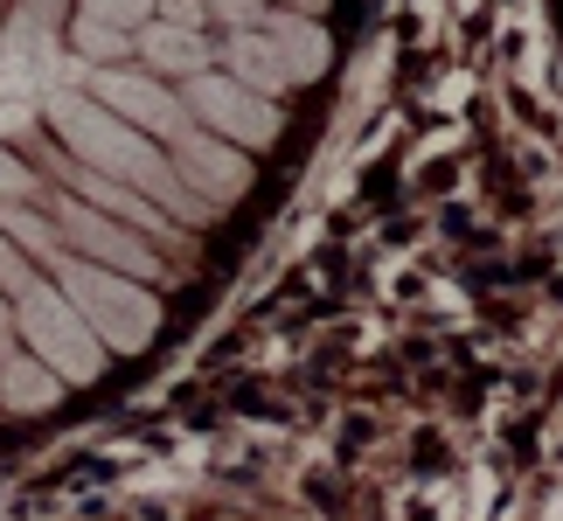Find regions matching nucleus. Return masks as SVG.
Masks as SVG:
<instances>
[{
    "instance_id": "f257e3e1",
    "label": "nucleus",
    "mask_w": 563,
    "mask_h": 521,
    "mask_svg": "<svg viewBox=\"0 0 563 521\" xmlns=\"http://www.w3.org/2000/svg\"><path fill=\"white\" fill-rule=\"evenodd\" d=\"M42 112H49L63 154H77L84 167H98V174H112V181L140 188L161 215H175V223H188V230L209 223V202L181 188V174L167 167L161 146L146 140L140 125H125L119 112H104L91 91H49V104H42Z\"/></svg>"
},
{
    "instance_id": "f03ea898",
    "label": "nucleus",
    "mask_w": 563,
    "mask_h": 521,
    "mask_svg": "<svg viewBox=\"0 0 563 521\" xmlns=\"http://www.w3.org/2000/svg\"><path fill=\"white\" fill-rule=\"evenodd\" d=\"M56 286L84 313V328L104 341V355H140L161 334V299L125 271H104L91 257H56Z\"/></svg>"
},
{
    "instance_id": "7ed1b4c3",
    "label": "nucleus",
    "mask_w": 563,
    "mask_h": 521,
    "mask_svg": "<svg viewBox=\"0 0 563 521\" xmlns=\"http://www.w3.org/2000/svg\"><path fill=\"white\" fill-rule=\"evenodd\" d=\"M14 334H21V347H29L35 362H49L70 389L104 376V341L84 328V313L63 299V286H49V278H35V286L14 299Z\"/></svg>"
},
{
    "instance_id": "20e7f679",
    "label": "nucleus",
    "mask_w": 563,
    "mask_h": 521,
    "mask_svg": "<svg viewBox=\"0 0 563 521\" xmlns=\"http://www.w3.org/2000/svg\"><path fill=\"white\" fill-rule=\"evenodd\" d=\"M181 104H188V119L202 125V133L244 146V154H257V146H272L278 133H286L278 98H257V91H244L236 77H216V70L188 77V98H181Z\"/></svg>"
},
{
    "instance_id": "39448f33",
    "label": "nucleus",
    "mask_w": 563,
    "mask_h": 521,
    "mask_svg": "<svg viewBox=\"0 0 563 521\" xmlns=\"http://www.w3.org/2000/svg\"><path fill=\"white\" fill-rule=\"evenodd\" d=\"M56 236L70 244V257H91V265H104V271H125V278H167V265H161V251L146 244V236L133 230V223H112L104 209H91V202H56Z\"/></svg>"
},
{
    "instance_id": "423d86ee",
    "label": "nucleus",
    "mask_w": 563,
    "mask_h": 521,
    "mask_svg": "<svg viewBox=\"0 0 563 521\" xmlns=\"http://www.w3.org/2000/svg\"><path fill=\"white\" fill-rule=\"evenodd\" d=\"M167 167L181 174V188L188 195H202L209 209H230V202H244L251 195V181H257V167H251V154L244 146H230V140H216V133H202V125H181L175 140H167Z\"/></svg>"
},
{
    "instance_id": "0eeeda50",
    "label": "nucleus",
    "mask_w": 563,
    "mask_h": 521,
    "mask_svg": "<svg viewBox=\"0 0 563 521\" xmlns=\"http://www.w3.org/2000/svg\"><path fill=\"white\" fill-rule=\"evenodd\" d=\"M104 112H119L125 125H140L146 140H175L188 125V104L167 91V84L154 70H133V63H112V70H91V84H84Z\"/></svg>"
},
{
    "instance_id": "6e6552de",
    "label": "nucleus",
    "mask_w": 563,
    "mask_h": 521,
    "mask_svg": "<svg viewBox=\"0 0 563 521\" xmlns=\"http://www.w3.org/2000/svg\"><path fill=\"white\" fill-rule=\"evenodd\" d=\"M49 174H56L63 188H77V202H91V209H104V215H125L140 236H167V215L146 202L140 188H125V181H112V174L84 167L77 154H49Z\"/></svg>"
},
{
    "instance_id": "1a4fd4ad",
    "label": "nucleus",
    "mask_w": 563,
    "mask_h": 521,
    "mask_svg": "<svg viewBox=\"0 0 563 521\" xmlns=\"http://www.w3.org/2000/svg\"><path fill=\"white\" fill-rule=\"evenodd\" d=\"M216 56H223V77H236L257 98H286L292 91V77H286V63H278V49H272L265 29H230Z\"/></svg>"
},
{
    "instance_id": "9d476101",
    "label": "nucleus",
    "mask_w": 563,
    "mask_h": 521,
    "mask_svg": "<svg viewBox=\"0 0 563 521\" xmlns=\"http://www.w3.org/2000/svg\"><path fill=\"white\" fill-rule=\"evenodd\" d=\"M257 29H265L272 35V49H278V63H286V77L292 84H320V77H328V35H320V21L313 14H265V21H257Z\"/></svg>"
},
{
    "instance_id": "9b49d317",
    "label": "nucleus",
    "mask_w": 563,
    "mask_h": 521,
    "mask_svg": "<svg viewBox=\"0 0 563 521\" xmlns=\"http://www.w3.org/2000/svg\"><path fill=\"white\" fill-rule=\"evenodd\" d=\"M133 56L146 63L154 77H202L209 70V42H202V29H167V21H146V29L133 35Z\"/></svg>"
},
{
    "instance_id": "f8f14e48",
    "label": "nucleus",
    "mask_w": 563,
    "mask_h": 521,
    "mask_svg": "<svg viewBox=\"0 0 563 521\" xmlns=\"http://www.w3.org/2000/svg\"><path fill=\"white\" fill-rule=\"evenodd\" d=\"M63 383L49 362H35L29 347H14L8 362H0V410H14V418H42V410H56V397H63Z\"/></svg>"
},
{
    "instance_id": "ddd939ff",
    "label": "nucleus",
    "mask_w": 563,
    "mask_h": 521,
    "mask_svg": "<svg viewBox=\"0 0 563 521\" xmlns=\"http://www.w3.org/2000/svg\"><path fill=\"white\" fill-rule=\"evenodd\" d=\"M0 236H14L21 257H42V265H56V257H63L56 215H35V209H21V202H0Z\"/></svg>"
},
{
    "instance_id": "4468645a",
    "label": "nucleus",
    "mask_w": 563,
    "mask_h": 521,
    "mask_svg": "<svg viewBox=\"0 0 563 521\" xmlns=\"http://www.w3.org/2000/svg\"><path fill=\"white\" fill-rule=\"evenodd\" d=\"M70 49L91 63V70H112V63H125L133 56V35L125 29H112V21H91V14H77L70 21Z\"/></svg>"
},
{
    "instance_id": "2eb2a0df",
    "label": "nucleus",
    "mask_w": 563,
    "mask_h": 521,
    "mask_svg": "<svg viewBox=\"0 0 563 521\" xmlns=\"http://www.w3.org/2000/svg\"><path fill=\"white\" fill-rule=\"evenodd\" d=\"M77 14H91V21H112V29L140 35L146 21H154V0H77Z\"/></svg>"
},
{
    "instance_id": "dca6fc26",
    "label": "nucleus",
    "mask_w": 563,
    "mask_h": 521,
    "mask_svg": "<svg viewBox=\"0 0 563 521\" xmlns=\"http://www.w3.org/2000/svg\"><path fill=\"white\" fill-rule=\"evenodd\" d=\"M29 286H35V257H21V244H14V236H0V292H8V299H21Z\"/></svg>"
},
{
    "instance_id": "f3484780",
    "label": "nucleus",
    "mask_w": 563,
    "mask_h": 521,
    "mask_svg": "<svg viewBox=\"0 0 563 521\" xmlns=\"http://www.w3.org/2000/svg\"><path fill=\"white\" fill-rule=\"evenodd\" d=\"M265 8H272V0H209V14L223 21V29H257Z\"/></svg>"
},
{
    "instance_id": "a211bd4d",
    "label": "nucleus",
    "mask_w": 563,
    "mask_h": 521,
    "mask_svg": "<svg viewBox=\"0 0 563 521\" xmlns=\"http://www.w3.org/2000/svg\"><path fill=\"white\" fill-rule=\"evenodd\" d=\"M209 0H154V21H167V29H202Z\"/></svg>"
},
{
    "instance_id": "6ab92c4d",
    "label": "nucleus",
    "mask_w": 563,
    "mask_h": 521,
    "mask_svg": "<svg viewBox=\"0 0 563 521\" xmlns=\"http://www.w3.org/2000/svg\"><path fill=\"white\" fill-rule=\"evenodd\" d=\"M29 195H35V174L0 154V202H29Z\"/></svg>"
},
{
    "instance_id": "aec40b11",
    "label": "nucleus",
    "mask_w": 563,
    "mask_h": 521,
    "mask_svg": "<svg viewBox=\"0 0 563 521\" xmlns=\"http://www.w3.org/2000/svg\"><path fill=\"white\" fill-rule=\"evenodd\" d=\"M63 8H70V0H21V14H29V21H42V29H56V21H63Z\"/></svg>"
},
{
    "instance_id": "412c9836",
    "label": "nucleus",
    "mask_w": 563,
    "mask_h": 521,
    "mask_svg": "<svg viewBox=\"0 0 563 521\" xmlns=\"http://www.w3.org/2000/svg\"><path fill=\"white\" fill-rule=\"evenodd\" d=\"M328 8H334V0H292V14H313V21L328 14Z\"/></svg>"
}]
</instances>
